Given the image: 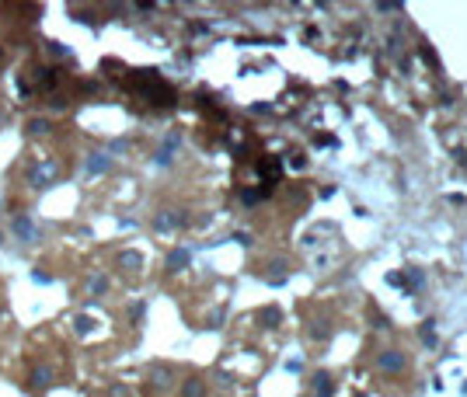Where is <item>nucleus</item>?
Here are the masks:
<instances>
[{
  "mask_svg": "<svg viewBox=\"0 0 467 397\" xmlns=\"http://www.w3.org/2000/svg\"><path fill=\"white\" fill-rule=\"evenodd\" d=\"M185 397H202V384H199V380H192V384L185 387Z\"/></svg>",
  "mask_w": 467,
  "mask_h": 397,
  "instance_id": "obj_11",
  "label": "nucleus"
},
{
  "mask_svg": "<svg viewBox=\"0 0 467 397\" xmlns=\"http://www.w3.org/2000/svg\"><path fill=\"white\" fill-rule=\"evenodd\" d=\"M91 317H77V321H74V328H77V335H88V331H91Z\"/></svg>",
  "mask_w": 467,
  "mask_h": 397,
  "instance_id": "obj_9",
  "label": "nucleus"
},
{
  "mask_svg": "<svg viewBox=\"0 0 467 397\" xmlns=\"http://www.w3.org/2000/svg\"><path fill=\"white\" fill-rule=\"evenodd\" d=\"M4 317H7V314H4V307H0V324H4Z\"/></svg>",
  "mask_w": 467,
  "mask_h": 397,
  "instance_id": "obj_13",
  "label": "nucleus"
},
{
  "mask_svg": "<svg viewBox=\"0 0 467 397\" xmlns=\"http://www.w3.org/2000/svg\"><path fill=\"white\" fill-rule=\"evenodd\" d=\"M53 380H56V370H53L49 363H35L32 373H28V391H32V394H42V391L53 387Z\"/></svg>",
  "mask_w": 467,
  "mask_h": 397,
  "instance_id": "obj_2",
  "label": "nucleus"
},
{
  "mask_svg": "<svg viewBox=\"0 0 467 397\" xmlns=\"http://www.w3.org/2000/svg\"><path fill=\"white\" fill-rule=\"evenodd\" d=\"M32 279H35L39 286H46V283H53V276H49V272H32Z\"/></svg>",
  "mask_w": 467,
  "mask_h": 397,
  "instance_id": "obj_12",
  "label": "nucleus"
},
{
  "mask_svg": "<svg viewBox=\"0 0 467 397\" xmlns=\"http://www.w3.org/2000/svg\"><path fill=\"white\" fill-rule=\"evenodd\" d=\"M84 168H88V175H101V171L112 168V157H105V154H88Z\"/></svg>",
  "mask_w": 467,
  "mask_h": 397,
  "instance_id": "obj_6",
  "label": "nucleus"
},
{
  "mask_svg": "<svg viewBox=\"0 0 467 397\" xmlns=\"http://www.w3.org/2000/svg\"><path fill=\"white\" fill-rule=\"evenodd\" d=\"M11 234H14L21 244H39V241H42L39 227H35L28 216H14V220H11Z\"/></svg>",
  "mask_w": 467,
  "mask_h": 397,
  "instance_id": "obj_3",
  "label": "nucleus"
},
{
  "mask_svg": "<svg viewBox=\"0 0 467 397\" xmlns=\"http://www.w3.org/2000/svg\"><path fill=\"white\" fill-rule=\"evenodd\" d=\"M154 384H157V387L171 384V373H168V370H154Z\"/></svg>",
  "mask_w": 467,
  "mask_h": 397,
  "instance_id": "obj_10",
  "label": "nucleus"
},
{
  "mask_svg": "<svg viewBox=\"0 0 467 397\" xmlns=\"http://www.w3.org/2000/svg\"><path fill=\"white\" fill-rule=\"evenodd\" d=\"M0 60H4V53H0Z\"/></svg>",
  "mask_w": 467,
  "mask_h": 397,
  "instance_id": "obj_14",
  "label": "nucleus"
},
{
  "mask_svg": "<svg viewBox=\"0 0 467 397\" xmlns=\"http://www.w3.org/2000/svg\"><path fill=\"white\" fill-rule=\"evenodd\" d=\"M115 265H119L122 272H136V269H143V258H140L136 251H122V255L115 258Z\"/></svg>",
  "mask_w": 467,
  "mask_h": 397,
  "instance_id": "obj_5",
  "label": "nucleus"
},
{
  "mask_svg": "<svg viewBox=\"0 0 467 397\" xmlns=\"http://www.w3.org/2000/svg\"><path fill=\"white\" fill-rule=\"evenodd\" d=\"M49 56H56V60H67V56H70V49H67L63 42H49Z\"/></svg>",
  "mask_w": 467,
  "mask_h": 397,
  "instance_id": "obj_8",
  "label": "nucleus"
},
{
  "mask_svg": "<svg viewBox=\"0 0 467 397\" xmlns=\"http://www.w3.org/2000/svg\"><path fill=\"white\" fill-rule=\"evenodd\" d=\"M25 129H28V136H46V133L53 129V122H49V119H28Z\"/></svg>",
  "mask_w": 467,
  "mask_h": 397,
  "instance_id": "obj_7",
  "label": "nucleus"
},
{
  "mask_svg": "<svg viewBox=\"0 0 467 397\" xmlns=\"http://www.w3.org/2000/svg\"><path fill=\"white\" fill-rule=\"evenodd\" d=\"M56 178H60V164H56L53 157L35 161V164L28 168V185H32V189H49Z\"/></svg>",
  "mask_w": 467,
  "mask_h": 397,
  "instance_id": "obj_1",
  "label": "nucleus"
},
{
  "mask_svg": "<svg viewBox=\"0 0 467 397\" xmlns=\"http://www.w3.org/2000/svg\"><path fill=\"white\" fill-rule=\"evenodd\" d=\"M105 290H108V276H105V272H91V276L84 279V293H88V297H101Z\"/></svg>",
  "mask_w": 467,
  "mask_h": 397,
  "instance_id": "obj_4",
  "label": "nucleus"
}]
</instances>
